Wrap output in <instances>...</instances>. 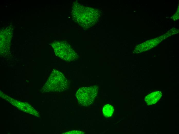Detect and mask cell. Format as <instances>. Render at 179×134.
<instances>
[{
	"label": "cell",
	"mask_w": 179,
	"mask_h": 134,
	"mask_svg": "<svg viewBox=\"0 0 179 134\" xmlns=\"http://www.w3.org/2000/svg\"><path fill=\"white\" fill-rule=\"evenodd\" d=\"M69 82L63 73L54 69L44 85L45 91H61L68 88Z\"/></svg>",
	"instance_id": "6da1fadb"
},
{
	"label": "cell",
	"mask_w": 179,
	"mask_h": 134,
	"mask_svg": "<svg viewBox=\"0 0 179 134\" xmlns=\"http://www.w3.org/2000/svg\"><path fill=\"white\" fill-rule=\"evenodd\" d=\"M98 87L96 86L83 87L79 88L76 94L79 104L87 106L92 104L96 96Z\"/></svg>",
	"instance_id": "3957f363"
},
{
	"label": "cell",
	"mask_w": 179,
	"mask_h": 134,
	"mask_svg": "<svg viewBox=\"0 0 179 134\" xmlns=\"http://www.w3.org/2000/svg\"><path fill=\"white\" fill-rule=\"evenodd\" d=\"M114 111L113 107L111 105L108 104L103 107L102 112L104 116L109 117L112 115Z\"/></svg>",
	"instance_id": "5b68a950"
},
{
	"label": "cell",
	"mask_w": 179,
	"mask_h": 134,
	"mask_svg": "<svg viewBox=\"0 0 179 134\" xmlns=\"http://www.w3.org/2000/svg\"><path fill=\"white\" fill-rule=\"evenodd\" d=\"M162 95L160 91H156L152 92L145 97V100L149 105L152 104L157 102Z\"/></svg>",
	"instance_id": "277c9868"
},
{
	"label": "cell",
	"mask_w": 179,
	"mask_h": 134,
	"mask_svg": "<svg viewBox=\"0 0 179 134\" xmlns=\"http://www.w3.org/2000/svg\"><path fill=\"white\" fill-rule=\"evenodd\" d=\"M84 132L81 131L74 130L64 132L63 134H84Z\"/></svg>",
	"instance_id": "8992f818"
},
{
	"label": "cell",
	"mask_w": 179,
	"mask_h": 134,
	"mask_svg": "<svg viewBox=\"0 0 179 134\" xmlns=\"http://www.w3.org/2000/svg\"><path fill=\"white\" fill-rule=\"evenodd\" d=\"M52 44L56 55L61 59L67 62H71L78 58L77 54L66 42H55Z\"/></svg>",
	"instance_id": "7a4b0ae2"
}]
</instances>
